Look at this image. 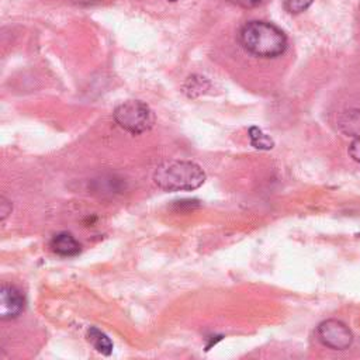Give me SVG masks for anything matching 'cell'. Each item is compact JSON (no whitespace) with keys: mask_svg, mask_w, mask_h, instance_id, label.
<instances>
[{"mask_svg":"<svg viewBox=\"0 0 360 360\" xmlns=\"http://www.w3.org/2000/svg\"><path fill=\"white\" fill-rule=\"evenodd\" d=\"M80 1H86V3H89V1H93V0H80Z\"/></svg>","mask_w":360,"mask_h":360,"instance_id":"cell-14","label":"cell"},{"mask_svg":"<svg viewBox=\"0 0 360 360\" xmlns=\"http://www.w3.org/2000/svg\"><path fill=\"white\" fill-rule=\"evenodd\" d=\"M49 248L52 249L53 253H56V255H59L62 257L76 256L80 252V243L69 232H59V233H56L51 239Z\"/></svg>","mask_w":360,"mask_h":360,"instance_id":"cell-6","label":"cell"},{"mask_svg":"<svg viewBox=\"0 0 360 360\" xmlns=\"http://www.w3.org/2000/svg\"><path fill=\"white\" fill-rule=\"evenodd\" d=\"M87 339L94 346V349L97 352H100L101 354H104V356L111 354V352H112V342L110 340V338L104 332H101L96 326H91L87 330Z\"/></svg>","mask_w":360,"mask_h":360,"instance_id":"cell-7","label":"cell"},{"mask_svg":"<svg viewBox=\"0 0 360 360\" xmlns=\"http://www.w3.org/2000/svg\"><path fill=\"white\" fill-rule=\"evenodd\" d=\"M316 333L321 343L332 350H345L353 343L352 330L338 319H326L321 322Z\"/></svg>","mask_w":360,"mask_h":360,"instance_id":"cell-4","label":"cell"},{"mask_svg":"<svg viewBox=\"0 0 360 360\" xmlns=\"http://www.w3.org/2000/svg\"><path fill=\"white\" fill-rule=\"evenodd\" d=\"M312 3L314 0H285L284 7L291 14H300L305 11Z\"/></svg>","mask_w":360,"mask_h":360,"instance_id":"cell-10","label":"cell"},{"mask_svg":"<svg viewBox=\"0 0 360 360\" xmlns=\"http://www.w3.org/2000/svg\"><path fill=\"white\" fill-rule=\"evenodd\" d=\"M239 42L245 51L259 58L280 56L287 48L284 32L267 21H249L239 32Z\"/></svg>","mask_w":360,"mask_h":360,"instance_id":"cell-1","label":"cell"},{"mask_svg":"<svg viewBox=\"0 0 360 360\" xmlns=\"http://www.w3.org/2000/svg\"><path fill=\"white\" fill-rule=\"evenodd\" d=\"M349 153L350 156L360 163V136H357L352 143H350V148H349Z\"/></svg>","mask_w":360,"mask_h":360,"instance_id":"cell-11","label":"cell"},{"mask_svg":"<svg viewBox=\"0 0 360 360\" xmlns=\"http://www.w3.org/2000/svg\"><path fill=\"white\" fill-rule=\"evenodd\" d=\"M153 180L165 191H190L198 188L204 180L202 169L190 160H165L155 173Z\"/></svg>","mask_w":360,"mask_h":360,"instance_id":"cell-2","label":"cell"},{"mask_svg":"<svg viewBox=\"0 0 360 360\" xmlns=\"http://www.w3.org/2000/svg\"><path fill=\"white\" fill-rule=\"evenodd\" d=\"M340 127L343 132L353 135L356 138L360 136V111L346 112L340 120Z\"/></svg>","mask_w":360,"mask_h":360,"instance_id":"cell-8","label":"cell"},{"mask_svg":"<svg viewBox=\"0 0 360 360\" xmlns=\"http://www.w3.org/2000/svg\"><path fill=\"white\" fill-rule=\"evenodd\" d=\"M231 1L243 8H253L262 3V0H231Z\"/></svg>","mask_w":360,"mask_h":360,"instance_id":"cell-12","label":"cell"},{"mask_svg":"<svg viewBox=\"0 0 360 360\" xmlns=\"http://www.w3.org/2000/svg\"><path fill=\"white\" fill-rule=\"evenodd\" d=\"M7 204H8V201H7L4 197H1V204H0V205H1V219H3V221L6 219L7 214L11 211V207H8V208L6 207Z\"/></svg>","mask_w":360,"mask_h":360,"instance_id":"cell-13","label":"cell"},{"mask_svg":"<svg viewBox=\"0 0 360 360\" xmlns=\"http://www.w3.org/2000/svg\"><path fill=\"white\" fill-rule=\"evenodd\" d=\"M24 309V297L14 285L3 284L0 291V318L3 321L17 318Z\"/></svg>","mask_w":360,"mask_h":360,"instance_id":"cell-5","label":"cell"},{"mask_svg":"<svg viewBox=\"0 0 360 360\" xmlns=\"http://www.w3.org/2000/svg\"><path fill=\"white\" fill-rule=\"evenodd\" d=\"M249 138H250V143L257 148V149H263V150H269L274 146L273 139L266 135L260 128L257 127H252L249 128Z\"/></svg>","mask_w":360,"mask_h":360,"instance_id":"cell-9","label":"cell"},{"mask_svg":"<svg viewBox=\"0 0 360 360\" xmlns=\"http://www.w3.org/2000/svg\"><path fill=\"white\" fill-rule=\"evenodd\" d=\"M115 122L129 134L138 135L146 132L153 125L150 108L139 100H129L114 110Z\"/></svg>","mask_w":360,"mask_h":360,"instance_id":"cell-3","label":"cell"}]
</instances>
